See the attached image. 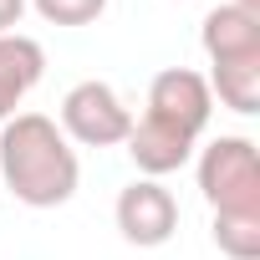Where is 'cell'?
<instances>
[{"mask_svg":"<svg viewBox=\"0 0 260 260\" xmlns=\"http://www.w3.org/2000/svg\"><path fill=\"white\" fill-rule=\"evenodd\" d=\"M199 41H204V56L209 67H240V61H260V11H245V6H214L199 26Z\"/></svg>","mask_w":260,"mask_h":260,"instance_id":"6","label":"cell"},{"mask_svg":"<svg viewBox=\"0 0 260 260\" xmlns=\"http://www.w3.org/2000/svg\"><path fill=\"white\" fill-rule=\"evenodd\" d=\"M194 143L199 138H189V133H179V127H169V122L143 112L133 122V133H127V158L138 164L143 179H164V174H174V169H184L194 158Z\"/></svg>","mask_w":260,"mask_h":260,"instance_id":"7","label":"cell"},{"mask_svg":"<svg viewBox=\"0 0 260 260\" xmlns=\"http://www.w3.org/2000/svg\"><path fill=\"white\" fill-rule=\"evenodd\" d=\"M199 194L214 214H260V158L250 138H214L199 153Z\"/></svg>","mask_w":260,"mask_h":260,"instance_id":"2","label":"cell"},{"mask_svg":"<svg viewBox=\"0 0 260 260\" xmlns=\"http://www.w3.org/2000/svg\"><path fill=\"white\" fill-rule=\"evenodd\" d=\"M21 16H26V0H0V36L16 31V26H21Z\"/></svg>","mask_w":260,"mask_h":260,"instance_id":"11","label":"cell"},{"mask_svg":"<svg viewBox=\"0 0 260 260\" xmlns=\"http://www.w3.org/2000/svg\"><path fill=\"white\" fill-rule=\"evenodd\" d=\"M112 214H117L122 240L138 245V250H158V245H169L174 230H179V199H174L158 179H133V184L117 194Z\"/></svg>","mask_w":260,"mask_h":260,"instance_id":"4","label":"cell"},{"mask_svg":"<svg viewBox=\"0 0 260 260\" xmlns=\"http://www.w3.org/2000/svg\"><path fill=\"white\" fill-rule=\"evenodd\" d=\"M0 179L26 209H56L77 194L82 164L46 112H16L0 122Z\"/></svg>","mask_w":260,"mask_h":260,"instance_id":"1","label":"cell"},{"mask_svg":"<svg viewBox=\"0 0 260 260\" xmlns=\"http://www.w3.org/2000/svg\"><path fill=\"white\" fill-rule=\"evenodd\" d=\"M36 16L51 21V26H92L102 11H107V0H31Z\"/></svg>","mask_w":260,"mask_h":260,"instance_id":"10","label":"cell"},{"mask_svg":"<svg viewBox=\"0 0 260 260\" xmlns=\"http://www.w3.org/2000/svg\"><path fill=\"white\" fill-rule=\"evenodd\" d=\"M214 245L230 260H260V214H214Z\"/></svg>","mask_w":260,"mask_h":260,"instance_id":"9","label":"cell"},{"mask_svg":"<svg viewBox=\"0 0 260 260\" xmlns=\"http://www.w3.org/2000/svg\"><path fill=\"white\" fill-rule=\"evenodd\" d=\"M230 6H245V11H260V0H230Z\"/></svg>","mask_w":260,"mask_h":260,"instance_id":"12","label":"cell"},{"mask_svg":"<svg viewBox=\"0 0 260 260\" xmlns=\"http://www.w3.org/2000/svg\"><path fill=\"white\" fill-rule=\"evenodd\" d=\"M209 112H214V97H209V82L189 67H164L153 82H148V117L179 127V133L199 138L209 127Z\"/></svg>","mask_w":260,"mask_h":260,"instance_id":"5","label":"cell"},{"mask_svg":"<svg viewBox=\"0 0 260 260\" xmlns=\"http://www.w3.org/2000/svg\"><path fill=\"white\" fill-rule=\"evenodd\" d=\"M41 72H46V51H41L36 36H21V31L0 36V122L31 97Z\"/></svg>","mask_w":260,"mask_h":260,"instance_id":"8","label":"cell"},{"mask_svg":"<svg viewBox=\"0 0 260 260\" xmlns=\"http://www.w3.org/2000/svg\"><path fill=\"white\" fill-rule=\"evenodd\" d=\"M61 133H67V143H82V148H117V143H127V133H133V112L122 107V97L107 87V82H97V77H87V82H77L67 97H61Z\"/></svg>","mask_w":260,"mask_h":260,"instance_id":"3","label":"cell"}]
</instances>
